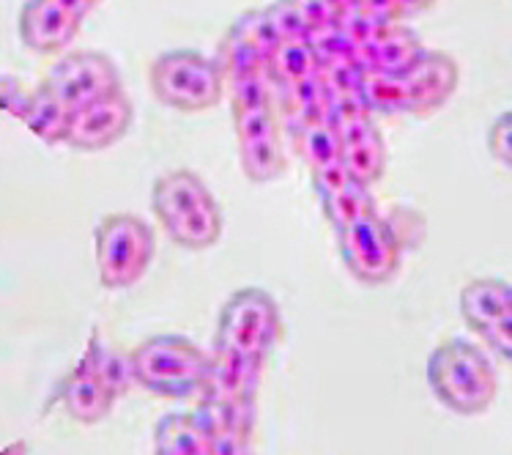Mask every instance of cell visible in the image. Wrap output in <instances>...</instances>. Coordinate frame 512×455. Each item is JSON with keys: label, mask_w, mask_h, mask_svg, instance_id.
<instances>
[{"label": "cell", "mask_w": 512, "mask_h": 455, "mask_svg": "<svg viewBox=\"0 0 512 455\" xmlns=\"http://www.w3.org/2000/svg\"><path fill=\"white\" fill-rule=\"evenodd\" d=\"M460 80L455 58L436 50H425L417 61L395 75H365L362 96L370 113H408L428 116L450 102Z\"/></svg>", "instance_id": "cell-1"}, {"label": "cell", "mask_w": 512, "mask_h": 455, "mask_svg": "<svg viewBox=\"0 0 512 455\" xmlns=\"http://www.w3.org/2000/svg\"><path fill=\"white\" fill-rule=\"evenodd\" d=\"M151 209L162 231L184 250H209L220 242L222 212L214 192L192 170H170L154 181Z\"/></svg>", "instance_id": "cell-2"}, {"label": "cell", "mask_w": 512, "mask_h": 455, "mask_svg": "<svg viewBox=\"0 0 512 455\" xmlns=\"http://www.w3.org/2000/svg\"><path fill=\"white\" fill-rule=\"evenodd\" d=\"M428 384L441 406L463 417L488 412L499 392V379L485 351L460 338L444 340L430 351Z\"/></svg>", "instance_id": "cell-3"}, {"label": "cell", "mask_w": 512, "mask_h": 455, "mask_svg": "<svg viewBox=\"0 0 512 455\" xmlns=\"http://www.w3.org/2000/svg\"><path fill=\"white\" fill-rule=\"evenodd\" d=\"M135 384L162 398H192L203 390L209 354L184 335H154L132 354Z\"/></svg>", "instance_id": "cell-4"}, {"label": "cell", "mask_w": 512, "mask_h": 455, "mask_svg": "<svg viewBox=\"0 0 512 455\" xmlns=\"http://www.w3.org/2000/svg\"><path fill=\"white\" fill-rule=\"evenodd\" d=\"M280 324V305L269 291L255 286L241 288L222 305L214 349L263 365L280 338Z\"/></svg>", "instance_id": "cell-5"}, {"label": "cell", "mask_w": 512, "mask_h": 455, "mask_svg": "<svg viewBox=\"0 0 512 455\" xmlns=\"http://www.w3.org/2000/svg\"><path fill=\"white\" fill-rule=\"evenodd\" d=\"M151 91L162 105L181 113H203L220 105L225 77L220 64L198 50H168L151 64Z\"/></svg>", "instance_id": "cell-6"}, {"label": "cell", "mask_w": 512, "mask_h": 455, "mask_svg": "<svg viewBox=\"0 0 512 455\" xmlns=\"http://www.w3.org/2000/svg\"><path fill=\"white\" fill-rule=\"evenodd\" d=\"M157 253V236L135 214H110L94 231V255L99 283L113 291L132 288L143 280Z\"/></svg>", "instance_id": "cell-7"}, {"label": "cell", "mask_w": 512, "mask_h": 455, "mask_svg": "<svg viewBox=\"0 0 512 455\" xmlns=\"http://www.w3.org/2000/svg\"><path fill=\"white\" fill-rule=\"evenodd\" d=\"M340 236V255L345 269L365 286L389 283L400 269L403 247L387 223V217L373 212L356 217L354 223L337 231Z\"/></svg>", "instance_id": "cell-8"}, {"label": "cell", "mask_w": 512, "mask_h": 455, "mask_svg": "<svg viewBox=\"0 0 512 455\" xmlns=\"http://www.w3.org/2000/svg\"><path fill=\"white\" fill-rule=\"evenodd\" d=\"M42 85L74 113L96 99L121 91V75L113 58H107L105 53L80 50V53L61 55L44 75Z\"/></svg>", "instance_id": "cell-9"}, {"label": "cell", "mask_w": 512, "mask_h": 455, "mask_svg": "<svg viewBox=\"0 0 512 455\" xmlns=\"http://www.w3.org/2000/svg\"><path fill=\"white\" fill-rule=\"evenodd\" d=\"M230 113H233V132H236V143H239L244 176L252 184H269V181L280 179L285 170V154L274 105L230 110Z\"/></svg>", "instance_id": "cell-10"}, {"label": "cell", "mask_w": 512, "mask_h": 455, "mask_svg": "<svg viewBox=\"0 0 512 455\" xmlns=\"http://www.w3.org/2000/svg\"><path fill=\"white\" fill-rule=\"evenodd\" d=\"M132 118H135V107L121 88L105 99H96L91 105L74 110L63 143L77 151L110 149L129 132Z\"/></svg>", "instance_id": "cell-11"}, {"label": "cell", "mask_w": 512, "mask_h": 455, "mask_svg": "<svg viewBox=\"0 0 512 455\" xmlns=\"http://www.w3.org/2000/svg\"><path fill=\"white\" fill-rule=\"evenodd\" d=\"M348 50L362 75H395L425 53L422 42L403 25H373Z\"/></svg>", "instance_id": "cell-12"}, {"label": "cell", "mask_w": 512, "mask_h": 455, "mask_svg": "<svg viewBox=\"0 0 512 455\" xmlns=\"http://www.w3.org/2000/svg\"><path fill=\"white\" fill-rule=\"evenodd\" d=\"M83 14L61 0H25L20 11V39L33 53H63L83 25Z\"/></svg>", "instance_id": "cell-13"}, {"label": "cell", "mask_w": 512, "mask_h": 455, "mask_svg": "<svg viewBox=\"0 0 512 455\" xmlns=\"http://www.w3.org/2000/svg\"><path fill=\"white\" fill-rule=\"evenodd\" d=\"M58 395H61L63 409L69 412V417L83 425H96L99 420H105L107 412L113 409V403L118 401L102 371H99V362H96L91 349H85L72 373L63 379Z\"/></svg>", "instance_id": "cell-14"}, {"label": "cell", "mask_w": 512, "mask_h": 455, "mask_svg": "<svg viewBox=\"0 0 512 455\" xmlns=\"http://www.w3.org/2000/svg\"><path fill=\"white\" fill-rule=\"evenodd\" d=\"M313 181L321 209H324L326 220L335 225V231L376 209V203L370 198V187L351 179L340 159L326 168L313 170Z\"/></svg>", "instance_id": "cell-15"}, {"label": "cell", "mask_w": 512, "mask_h": 455, "mask_svg": "<svg viewBox=\"0 0 512 455\" xmlns=\"http://www.w3.org/2000/svg\"><path fill=\"white\" fill-rule=\"evenodd\" d=\"M337 138H340V162L351 179L370 187L384 176L387 146L373 118H356L345 127H337Z\"/></svg>", "instance_id": "cell-16"}, {"label": "cell", "mask_w": 512, "mask_h": 455, "mask_svg": "<svg viewBox=\"0 0 512 455\" xmlns=\"http://www.w3.org/2000/svg\"><path fill=\"white\" fill-rule=\"evenodd\" d=\"M209 373L198 392L200 401L206 403H244L255 401L258 381H261V362L241 360L228 351H211Z\"/></svg>", "instance_id": "cell-17"}, {"label": "cell", "mask_w": 512, "mask_h": 455, "mask_svg": "<svg viewBox=\"0 0 512 455\" xmlns=\"http://www.w3.org/2000/svg\"><path fill=\"white\" fill-rule=\"evenodd\" d=\"M512 310V286L496 277L471 280L460 291V316L477 335Z\"/></svg>", "instance_id": "cell-18"}, {"label": "cell", "mask_w": 512, "mask_h": 455, "mask_svg": "<svg viewBox=\"0 0 512 455\" xmlns=\"http://www.w3.org/2000/svg\"><path fill=\"white\" fill-rule=\"evenodd\" d=\"M157 455H211V439L192 412H173L154 425Z\"/></svg>", "instance_id": "cell-19"}, {"label": "cell", "mask_w": 512, "mask_h": 455, "mask_svg": "<svg viewBox=\"0 0 512 455\" xmlns=\"http://www.w3.org/2000/svg\"><path fill=\"white\" fill-rule=\"evenodd\" d=\"M20 121L31 129L33 135L44 140L47 146L63 143L66 132H69V121H72V110L58 102L44 85H36L31 91V99L22 110Z\"/></svg>", "instance_id": "cell-20"}, {"label": "cell", "mask_w": 512, "mask_h": 455, "mask_svg": "<svg viewBox=\"0 0 512 455\" xmlns=\"http://www.w3.org/2000/svg\"><path fill=\"white\" fill-rule=\"evenodd\" d=\"M198 423L203 431L209 434L211 442L225 439V436H244L252 439V428H255V401L244 403H206L200 401L195 409Z\"/></svg>", "instance_id": "cell-21"}, {"label": "cell", "mask_w": 512, "mask_h": 455, "mask_svg": "<svg viewBox=\"0 0 512 455\" xmlns=\"http://www.w3.org/2000/svg\"><path fill=\"white\" fill-rule=\"evenodd\" d=\"M266 75L272 80L274 91L318 75L315 47L310 42H283L266 58Z\"/></svg>", "instance_id": "cell-22"}, {"label": "cell", "mask_w": 512, "mask_h": 455, "mask_svg": "<svg viewBox=\"0 0 512 455\" xmlns=\"http://www.w3.org/2000/svg\"><path fill=\"white\" fill-rule=\"evenodd\" d=\"M296 151L310 170H321L340 159V138L329 116H315L296 127Z\"/></svg>", "instance_id": "cell-23"}, {"label": "cell", "mask_w": 512, "mask_h": 455, "mask_svg": "<svg viewBox=\"0 0 512 455\" xmlns=\"http://www.w3.org/2000/svg\"><path fill=\"white\" fill-rule=\"evenodd\" d=\"M230 33L250 47L252 53H258L266 61L269 55L280 47V36L274 31L272 20H269V14L266 9H252L244 11L239 20L230 25Z\"/></svg>", "instance_id": "cell-24"}, {"label": "cell", "mask_w": 512, "mask_h": 455, "mask_svg": "<svg viewBox=\"0 0 512 455\" xmlns=\"http://www.w3.org/2000/svg\"><path fill=\"white\" fill-rule=\"evenodd\" d=\"M433 3L436 0H356V11L381 25H400L408 17L433 9Z\"/></svg>", "instance_id": "cell-25"}, {"label": "cell", "mask_w": 512, "mask_h": 455, "mask_svg": "<svg viewBox=\"0 0 512 455\" xmlns=\"http://www.w3.org/2000/svg\"><path fill=\"white\" fill-rule=\"evenodd\" d=\"M266 14L280 36V42H310L313 39V31H310L296 0H277L272 6H266Z\"/></svg>", "instance_id": "cell-26"}, {"label": "cell", "mask_w": 512, "mask_h": 455, "mask_svg": "<svg viewBox=\"0 0 512 455\" xmlns=\"http://www.w3.org/2000/svg\"><path fill=\"white\" fill-rule=\"evenodd\" d=\"M488 151L502 168L512 170V110L502 113L488 129Z\"/></svg>", "instance_id": "cell-27"}, {"label": "cell", "mask_w": 512, "mask_h": 455, "mask_svg": "<svg viewBox=\"0 0 512 455\" xmlns=\"http://www.w3.org/2000/svg\"><path fill=\"white\" fill-rule=\"evenodd\" d=\"M33 88H25L20 80L14 77H0V110L9 113V116L20 118L28 99H31Z\"/></svg>", "instance_id": "cell-28"}, {"label": "cell", "mask_w": 512, "mask_h": 455, "mask_svg": "<svg viewBox=\"0 0 512 455\" xmlns=\"http://www.w3.org/2000/svg\"><path fill=\"white\" fill-rule=\"evenodd\" d=\"M482 338L502 360L512 362V310L504 313L502 318H496L491 327L482 332Z\"/></svg>", "instance_id": "cell-29"}, {"label": "cell", "mask_w": 512, "mask_h": 455, "mask_svg": "<svg viewBox=\"0 0 512 455\" xmlns=\"http://www.w3.org/2000/svg\"><path fill=\"white\" fill-rule=\"evenodd\" d=\"M211 455H252L250 439H244V436L217 439V442H211Z\"/></svg>", "instance_id": "cell-30"}, {"label": "cell", "mask_w": 512, "mask_h": 455, "mask_svg": "<svg viewBox=\"0 0 512 455\" xmlns=\"http://www.w3.org/2000/svg\"><path fill=\"white\" fill-rule=\"evenodd\" d=\"M321 6H324L332 17H335V22L343 17V14H348L351 9H356V0H318Z\"/></svg>", "instance_id": "cell-31"}, {"label": "cell", "mask_w": 512, "mask_h": 455, "mask_svg": "<svg viewBox=\"0 0 512 455\" xmlns=\"http://www.w3.org/2000/svg\"><path fill=\"white\" fill-rule=\"evenodd\" d=\"M61 3L66 6V9H72V11H77V14L88 17V11L94 9L99 0H61Z\"/></svg>", "instance_id": "cell-32"}]
</instances>
